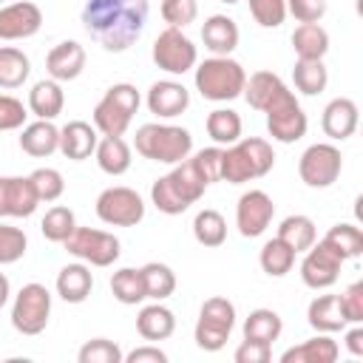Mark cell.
Wrapping results in <instances>:
<instances>
[{
  "label": "cell",
  "mask_w": 363,
  "mask_h": 363,
  "mask_svg": "<svg viewBox=\"0 0 363 363\" xmlns=\"http://www.w3.org/2000/svg\"><path fill=\"white\" fill-rule=\"evenodd\" d=\"M147 0H85L82 28L105 51H128L147 26Z\"/></svg>",
  "instance_id": "cell-1"
},
{
  "label": "cell",
  "mask_w": 363,
  "mask_h": 363,
  "mask_svg": "<svg viewBox=\"0 0 363 363\" xmlns=\"http://www.w3.org/2000/svg\"><path fill=\"white\" fill-rule=\"evenodd\" d=\"M207 179L199 173V167L193 164V159L187 156L184 162L173 164L170 173L159 176L150 184V201L156 204L159 213L164 216H182L190 204H196L204 190H207Z\"/></svg>",
  "instance_id": "cell-2"
},
{
  "label": "cell",
  "mask_w": 363,
  "mask_h": 363,
  "mask_svg": "<svg viewBox=\"0 0 363 363\" xmlns=\"http://www.w3.org/2000/svg\"><path fill=\"white\" fill-rule=\"evenodd\" d=\"M272 164H275V150L261 136L238 139L221 147V182L227 184H244L261 179L272 170Z\"/></svg>",
  "instance_id": "cell-3"
},
{
  "label": "cell",
  "mask_w": 363,
  "mask_h": 363,
  "mask_svg": "<svg viewBox=\"0 0 363 363\" xmlns=\"http://www.w3.org/2000/svg\"><path fill=\"white\" fill-rule=\"evenodd\" d=\"M133 147L142 159L159 164H179L193 153V136L187 128L164 125V122H145L136 128Z\"/></svg>",
  "instance_id": "cell-4"
},
{
  "label": "cell",
  "mask_w": 363,
  "mask_h": 363,
  "mask_svg": "<svg viewBox=\"0 0 363 363\" xmlns=\"http://www.w3.org/2000/svg\"><path fill=\"white\" fill-rule=\"evenodd\" d=\"M193 71H196L193 74L196 91L210 102H230L241 96L244 82H247L244 65L233 57H207Z\"/></svg>",
  "instance_id": "cell-5"
},
{
  "label": "cell",
  "mask_w": 363,
  "mask_h": 363,
  "mask_svg": "<svg viewBox=\"0 0 363 363\" xmlns=\"http://www.w3.org/2000/svg\"><path fill=\"white\" fill-rule=\"evenodd\" d=\"M139 91L130 82H116L111 85L102 99L94 105V128L102 136H125V130L130 128L133 113L139 111Z\"/></svg>",
  "instance_id": "cell-6"
},
{
  "label": "cell",
  "mask_w": 363,
  "mask_h": 363,
  "mask_svg": "<svg viewBox=\"0 0 363 363\" xmlns=\"http://www.w3.org/2000/svg\"><path fill=\"white\" fill-rule=\"evenodd\" d=\"M235 326V306L233 301L221 298V295H213L201 303V312H199V320H196V346L204 349V352H218L227 346L230 340V332Z\"/></svg>",
  "instance_id": "cell-7"
},
{
  "label": "cell",
  "mask_w": 363,
  "mask_h": 363,
  "mask_svg": "<svg viewBox=\"0 0 363 363\" xmlns=\"http://www.w3.org/2000/svg\"><path fill=\"white\" fill-rule=\"evenodd\" d=\"M51 318V292L43 284H26L11 303V326L20 335H40Z\"/></svg>",
  "instance_id": "cell-8"
},
{
  "label": "cell",
  "mask_w": 363,
  "mask_h": 363,
  "mask_svg": "<svg viewBox=\"0 0 363 363\" xmlns=\"http://www.w3.org/2000/svg\"><path fill=\"white\" fill-rule=\"evenodd\" d=\"M150 57H153L156 68H162L164 74H173V77L193 71L199 62V51L193 45V40L182 28H170V26L153 40Z\"/></svg>",
  "instance_id": "cell-9"
},
{
  "label": "cell",
  "mask_w": 363,
  "mask_h": 363,
  "mask_svg": "<svg viewBox=\"0 0 363 363\" xmlns=\"http://www.w3.org/2000/svg\"><path fill=\"white\" fill-rule=\"evenodd\" d=\"M74 258L85 261L88 267H111L122 255V244L113 233L94 230V227H77L68 241L62 244Z\"/></svg>",
  "instance_id": "cell-10"
},
{
  "label": "cell",
  "mask_w": 363,
  "mask_h": 363,
  "mask_svg": "<svg viewBox=\"0 0 363 363\" xmlns=\"http://www.w3.org/2000/svg\"><path fill=\"white\" fill-rule=\"evenodd\" d=\"M340 170H343V156L329 142L309 145L301 153V159H298V176H301V182L306 187H315V190L332 187L340 179Z\"/></svg>",
  "instance_id": "cell-11"
},
{
  "label": "cell",
  "mask_w": 363,
  "mask_h": 363,
  "mask_svg": "<svg viewBox=\"0 0 363 363\" xmlns=\"http://www.w3.org/2000/svg\"><path fill=\"white\" fill-rule=\"evenodd\" d=\"M96 216L111 227H136L145 218V201L130 187H105L96 196Z\"/></svg>",
  "instance_id": "cell-12"
},
{
  "label": "cell",
  "mask_w": 363,
  "mask_h": 363,
  "mask_svg": "<svg viewBox=\"0 0 363 363\" xmlns=\"http://www.w3.org/2000/svg\"><path fill=\"white\" fill-rule=\"evenodd\" d=\"M264 113H267V130H269V136H272L275 142L292 145V142H298V139L306 136L309 119H306V113H303V108H301V102L295 99L292 91H286V94H284L278 102H272Z\"/></svg>",
  "instance_id": "cell-13"
},
{
  "label": "cell",
  "mask_w": 363,
  "mask_h": 363,
  "mask_svg": "<svg viewBox=\"0 0 363 363\" xmlns=\"http://www.w3.org/2000/svg\"><path fill=\"white\" fill-rule=\"evenodd\" d=\"M340 267H343V255L326 244L323 238L315 241L301 261V281L309 289H329L337 278H340Z\"/></svg>",
  "instance_id": "cell-14"
},
{
  "label": "cell",
  "mask_w": 363,
  "mask_h": 363,
  "mask_svg": "<svg viewBox=\"0 0 363 363\" xmlns=\"http://www.w3.org/2000/svg\"><path fill=\"white\" fill-rule=\"evenodd\" d=\"M275 216V204L264 190H247L241 193L238 204H235V227L244 238H258L267 233V227L272 224Z\"/></svg>",
  "instance_id": "cell-15"
},
{
  "label": "cell",
  "mask_w": 363,
  "mask_h": 363,
  "mask_svg": "<svg viewBox=\"0 0 363 363\" xmlns=\"http://www.w3.org/2000/svg\"><path fill=\"white\" fill-rule=\"evenodd\" d=\"M43 26V11L31 0L3 3L0 6V40H26L34 37Z\"/></svg>",
  "instance_id": "cell-16"
},
{
  "label": "cell",
  "mask_w": 363,
  "mask_h": 363,
  "mask_svg": "<svg viewBox=\"0 0 363 363\" xmlns=\"http://www.w3.org/2000/svg\"><path fill=\"white\" fill-rule=\"evenodd\" d=\"M37 204L40 199L28 176H0V218H28Z\"/></svg>",
  "instance_id": "cell-17"
},
{
  "label": "cell",
  "mask_w": 363,
  "mask_h": 363,
  "mask_svg": "<svg viewBox=\"0 0 363 363\" xmlns=\"http://www.w3.org/2000/svg\"><path fill=\"white\" fill-rule=\"evenodd\" d=\"M147 111L159 119H173L190 108V91L176 79H159L147 88Z\"/></svg>",
  "instance_id": "cell-18"
},
{
  "label": "cell",
  "mask_w": 363,
  "mask_h": 363,
  "mask_svg": "<svg viewBox=\"0 0 363 363\" xmlns=\"http://www.w3.org/2000/svg\"><path fill=\"white\" fill-rule=\"evenodd\" d=\"M85 68V48L77 43V40H62L57 43L48 57H45V71L51 79L57 82H71L82 74Z\"/></svg>",
  "instance_id": "cell-19"
},
{
  "label": "cell",
  "mask_w": 363,
  "mask_h": 363,
  "mask_svg": "<svg viewBox=\"0 0 363 363\" xmlns=\"http://www.w3.org/2000/svg\"><path fill=\"white\" fill-rule=\"evenodd\" d=\"M238 26L227 14H210L201 26V43L213 57H230L238 45Z\"/></svg>",
  "instance_id": "cell-20"
},
{
  "label": "cell",
  "mask_w": 363,
  "mask_h": 363,
  "mask_svg": "<svg viewBox=\"0 0 363 363\" xmlns=\"http://www.w3.org/2000/svg\"><path fill=\"white\" fill-rule=\"evenodd\" d=\"M357 105L349 96H337L323 108L320 128L332 142H343L357 130Z\"/></svg>",
  "instance_id": "cell-21"
},
{
  "label": "cell",
  "mask_w": 363,
  "mask_h": 363,
  "mask_svg": "<svg viewBox=\"0 0 363 363\" xmlns=\"http://www.w3.org/2000/svg\"><path fill=\"white\" fill-rule=\"evenodd\" d=\"M99 130L91 125V122H82V119H74L68 125L60 128V153L71 162H82L88 159L94 150H96V136Z\"/></svg>",
  "instance_id": "cell-22"
},
{
  "label": "cell",
  "mask_w": 363,
  "mask_h": 363,
  "mask_svg": "<svg viewBox=\"0 0 363 363\" xmlns=\"http://www.w3.org/2000/svg\"><path fill=\"white\" fill-rule=\"evenodd\" d=\"M286 91H289V88L284 85V79H281L278 74H272V71H255V74L247 77L241 96L250 102V108H255V111L264 113V111H267L272 102H278Z\"/></svg>",
  "instance_id": "cell-23"
},
{
  "label": "cell",
  "mask_w": 363,
  "mask_h": 363,
  "mask_svg": "<svg viewBox=\"0 0 363 363\" xmlns=\"http://www.w3.org/2000/svg\"><path fill=\"white\" fill-rule=\"evenodd\" d=\"M306 323L315 332H323V335L346 329L349 320H346V315L340 309V295H318V298H312L309 306H306Z\"/></svg>",
  "instance_id": "cell-24"
},
{
  "label": "cell",
  "mask_w": 363,
  "mask_h": 363,
  "mask_svg": "<svg viewBox=\"0 0 363 363\" xmlns=\"http://www.w3.org/2000/svg\"><path fill=\"white\" fill-rule=\"evenodd\" d=\"M20 150L34 156V159H45L54 150H60V128L51 119H37L31 125H23L20 133Z\"/></svg>",
  "instance_id": "cell-25"
},
{
  "label": "cell",
  "mask_w": 363,
  "mask_h": 363,
  "mask_svg": "<svg viewBox=\"0 0 363 363\" xmlns=\"http://www.w3.org/2000/svg\"><path fill=\"white\" fill-rule=\"evenodd\" d=\"M136 332L147 343L167 340L176 332V315L162 301H153V303H147V306L139 309V315H136Z\"/></svg>",
  "instance_id": "cell-26"
},
{
  "label": "cell",
  "mask_w": 363,
  "mask_h": 363,
  "mask_svg": "<svg viewBox=\"0 0 363 363\" xmlns=\"http://www.w3.org/2000/svg\"><path fill=\"white\" fill-rule=\"evenodd\" d=\"M57 295L65 301V303H82L91 289H94V275H91V267L85 261L79 264H65L60 272H57Z\"/></svg>",
  "instance_id": "cell-27"
},
{
  "label": "cell",
  "mask_w": 363,
  "mask_h": 363,
  "mask_svg": "<svg viewBox=\"0 0 363 363\" xmlns=\"http://www.w3.org/2000/svg\"><path fill=\"white\" fill-rule=\"evenodd\" d=\"M340 354V346L337 340H332L329 335L318 332L315 337L298 343V346H289L284 354H281V363H335Z\"/></svg>",
  "instance_id": "cell-28"
},
{
  "label": "cell",
  "mask_w": 363,
  "mask_h": 363,
  "mask_svg": "<svg viewBox=\"0 0 363 363\" xmlns=\"http://www.w3.org/2000/svg\"><path fill=\"white\" fill-rule=\"evenodd\" d=\"M65 108V94H62V85L57 79H40L31 85L28 91V111L37 116V119H57Z\"/></svg>",
  "instance_id": "cell-29"
},
{
  "label": "cell",
  "mask_w": 363,
  "mask_h": 363,
  "mask_svg": "<svg viewBox=\"0 0 363 363\" xmlns=\"http://www.w3.org/2000/svg\"><path fill=\"white\" fill-rule=\"evenodd\" d=\"M292 51L298 60H323L329 51V31L320 23H301L292 31Z\"/></svg>",
  "instance_id": "cell-30"
},
{
  "label": "cell",
  "mask_w": 363,
  "mask_h": 363,
  "mask_svg": "<svg viewBox=\"0 0 363 363\" xmlns=\"http://www.w3.org/2000/svg\"><path fill=\"white\" fill-rule=\"evenodd\" d=\"M94 156H96L99 170L108 176H122L130 167V145L122 136H102L96 142Z\"/></svg>",
  "instance_id": "cell-31"
},
{
  "label": "cell",
  "mask_w": 363,
  "mask_h": 363,
  "mask_svg": "<svg viewBox=\"0 0 363 363\" xmlns=\"http://www.w3.org/2000/svg\"><path fill=\"white\" fill-rule=\"evenodd\" d=\"M284 332V320L275 309H252L244 320V340H255V343H267L272 346Z\"/></svg>",
  "instance_id": "cell-32"
},
{
  "label": "cell",
  "mask_w": 363,
  "mask_h": 363,
  "mask_svg": "<svg viewBox=\"0 0 363 363\" xmlns=\"http://www.w3.org/2000/svg\"><path fill=\"white\" fill-rule=\"evenodd\" d=\"M204 128H207V136L216 142V145H233L241 139V130H244V122L241 116L233 111V108H216L207 113L204 119Z\"/></svg>",
  "instance_id": "cell-33"
},
{
  "label": "cell",
  "mask_w": 363,
  "mask_h": 363,
  "mask_svg": "<svg viewBox=\"0 0 363 363\" xmlns=\"http://www.w3.org/2000/svg\"><path fill=\"white\" fill-rule=\"evenodd\" d=\"M284 244H289L295 252H306L315 241H318V230H315V221L309 216H286L281 224H278V233H275Z\"/></svg>",
  "instance_id": "cell-34"
},
{
  "label": "cell",
  "mask_w": 363,
  "mask_h": 363,
  "mask_svg": "<svg viewBox=\"0 0 363 363\" xmlns=\"http://www.w3.org/2000/svg\"><path fill=\"white\" fill-rule=\"evenodd\" d=\"M295 255H298V252L275 235V238H269V241L261 247V252H258V264H261V269H264L269 278H284L286 272H292V267H295Z\"/></svg>",
  "instance_id": "cell-35"
},
{
  "label": "cell",
  "mask_w": 363,
  "mask_h": 363,
  "mask_svg": "<svg viewBox=\"0 0 363 363\" xmlns=\"http://www.w3.org/2000/svg\"><path fill=\"white\" fill-rule=\"evenodd\" d=\"M28 74H31V60L14 45H0V88L14 91L28 79Z\"/></svg>",
  "instance_id": "cell-36"
},
{
  "label": "cell",
  "mask_w": 363,
  "mask_h": 363,
  "mask_svg": "<svg viewBox=\"0 0 363 363\" xmlns=\"http://www.w3.org/2000/svg\"><path fill=\"white\" fill-rule=\"evenodd\" d=\"M292 82L303 96H318L329 85V71H326L323 60H295Z\"/></svg>",
  "instance_id": "cell-37"
},
{
  "label": "cell",
  "mask_w": 363,
  "mask_h": 363,
  "mask_svg": "<svg viewBox=\"0 0 363 363\" xmlns=\"http://www.w3.org/2000/svg\"><path fill=\"white\" fill-rule=\"evenodd\" d=\"M111 292L119 303L125 306H136L142 303L147 295H145V281H142V269H133V267H122L111 275Z\"/></svg>",
  "instance_id": "cell-38"
},
{
  "label": "cell",
  "mask_w": 363,
  "mask_h": 363,
  "mask_svg": "<svg viewBox=\"0 0 363 363\" xmlns=\"http://www.w3.org/2000/svg\"><path fill=\"white\" fill-rule=\"evenodd\" d=\"M193 235L201 247H221L227 241V221L218 210H199L193 218Z\"/></svg>",
  "instance_id": "cell-39"
},
{
  "label": "cell",
  "mask_w": 363,
  "mask_h": 363,
  "mask_svg": "<svg viewBox=\"0 0 363 363\" xmlns=\"http://www.w3.org/2000/svg\"><path fill=\"white\" fill-rule=\"evenodd\" d=\"M142 269V281H145V295L150 301H164L176 292V272L167 267V264H159V261H150Z\"/></svg>",
  "instance_id": "cell-40"
},
{
  "label": "cell",
  "mask_w": 363,
  "mask_h": 363,
  "mask_svg": "<svg viewBox=\"0 0 363 363\" xmlns=\"http://www.w3.org/2000/svg\"><path fill=\"white\" fill-rule=\"evenodd\" d=\"M74 230H77L74 210L71 207H62V204H54L51 210H45V216L40 221V233L48 241H54V244H65Z\"/></svg>",
  "instance_id": "cell-41"
},
{
  "label": "cell",
  "mask_w": 363,
  "mask_h": 363,
  "mask_svg": "<svg viewBox=\"0 0 363 363\" xmlns=\"http://www.w3.org/2000/svg\"><path fill=\"white\" fill-rule=\"evenodd\" d=\"M323 241L332 244V247L343 255V261L357 258V255L363 252V233H360V227H354V224H349V221H340V224L329 227V233L323 235Z\"/></svg>",
  "instance_id": "cell-42"
},
{
  "label": "cell",
  "mask_w": 363,
  "mask_h": 363,
  "mask_svg": "<svg viewBox=\"0 0 363 363\" xmlns=\"http://www.w3.org/2000/svg\"><path fill=\"white\" fill-rule=\"evenodd\" d=\"M28 179H31V187L40 201H57L65 193V182L57 167H37Z\"/></svg>",
  "instance_id": "cell-43"
},
{
  "label": "cell",
  "mask_w": 363,
  "mask_h": 363,
  "mask_svg": "<svg viewBox=\"0 0 363 363\" xmlns=\"http://www.w3.org/2000/svg\"><path fill=\"white\" fill-rule=\"evenodd\" d=\"M122 349L108 337H94L77 352L79 363H122Z\"/></svg>",
  "instance_id": "cell-44"
},
{
  "label": "cell",
  "mask_w": 363,
  "mask_h": 363,
  "mask_svg": "<svg viewBox=\"0 0 363 363\" xmlns=\"http://www.w3.org/2000/svg\"><path fill=\"white\" fill-rule=\"evenodd\" d=\"M26 247H28L26 233L20 227H11V224L0 221V267L20 261L26 255Z\"/></svg>",
  "instance_id": "cell-45"
},
{
  "label": "cell",
  "mask_w": 363,
  "mask_h": 363,
  "mask_svg": "<svg viewBox=\"0 0 363 363\" xmlns=\"http://www.w3.org/2000/svg\"><path fill=\"white\" fill-rule=\"evenodd\" d=\"M250 14L261 28H278L286 20V0H247Z\"/></svg>",
  "instance_id": "cell-46"
},
{
  "label": "cell",
  "mask_w": 363,
  "mask_h": 363,
  "mask_svg": "<svg viewBox=\"0 0 363 363\" xmlns=\"http://www.w3.org/2000/svg\"><path fill=\"white\" fill-rule=\"evenodd\" d=\"M159 3H162V20L170 28H184L199 14V3L196 0H159Z\"/></svg>",
  "instance_id": "cell-47"
},
{
  "label": "cell",
  "mask_w": 363,
  "mask_h": 363,
  "mask_svg": "<svg viewBox=\"0 0 363 363\" xmlns=\"http://www.w3.org/2000/svg\"><path fill=\"white\" fill-rule=\"evenodd\" d=\"M26 105L17 99V96H9V94H0V133L3 130H17L26 125Z\"/></svg>",
  "instance_id": "cell-48"
},
{
  "label": "cell",
  "mask_w": 363,
  "mask_h": 363,
  "mask_svg": "<svg viewBox=\"0 0 363 363\" xmlns=\"http://www.w3.org/2000/svg\"><path fill=\"white\" fill-rule=\"evenodd\" d=\"M190 159H193V164L199 167V173L207 179V184L221 182V147H218V145H216V147H204V150L193 153Z\"/></svg>",
  "instance_id": "cell-49"
},
{
  "label": "cell",
  "mask_w": 363,
  "mask_h": 363,
  "mask_svg": "<svg viewBox=\"0 0 363 363\" xmlns=\"http://www.w3.org/2000/svg\"><path fill=\"white\" fill-rule=\"evenodd\" d=\"M326 9V0H286V14H292L298 23H320Z\"/></svg>",
  "instance_id": "cell-50"
},
{
  "label": "cell",
  "mask_w": 363,
  "mask_h": 363,
  "mask_svg": "<svg viewBox=\"0 0 363 363\" xmlns=\"http://www.w3.org/2000/svg\"><path fill=\"white\" fill-rule=\"evenodd\" d=\"M340 309L349 323H363V281H354L340 292Z\"/></svg>",
  "instance_id": "cell-51"
},
{
  "label": "cell",
  "mask_w": 363,
  "mask_h": 363,
  "mask_svg": "<svg viewBox=\"0 0 363 363\" xmlns=\"http://www.w3.org/2000/svg\"><path fill=\"white\" fill-rule=\"evenodd\" d=\"M235 363H269L272 360V346L267 343H255V340H241V346L235 349Z\"/></svg>",
  "instance_id": "cell-52"
},
{
  "label": "cell",
  "mask_w": 363,
  "mask_h": 363,
  "mask_svg": "<svg viewBox=\"0 0 363 363\" xmlns=\"http://www.w3.org/2000/svg\"><path fill=\"white\" fill-rule=\"evenodd\" d=\"M122 363H167V354L159 346L145 343V346H136L133 352H128L122 357Z\"/></svg>",
  "instance_id": "cell-53"
},
{
  "label": "cell",
  "mask_w": 363,
  "mask_h": 363,
  "mask_svg": "<svg viewBox=\"0 0 363 363\" xmlns=\"http://www.w3.org/2000/svg\"><path fill=\"white\" fill-rule=\"evenodd\" d=\"M343 343H346V349H349L354 357H360V354H363V326H360V323H354V326L346 332Z\"/></svg>",
  "instance_id": "cell-54"
},
{
  "label": "cell",
  "mask_w": 363,
  "mask_h": 363,
  "mask_svg": "<svg viewBox=\"0 0 363 363\" xmlns=\"http://www.w3.org/2000/svg\"><path fill=\"white\" fill-rule=\"evenodd\" d=\"M9 295H11V284H9V278L0 272V309L9 303Z\"/></svg>",
  "instance_id": "cell-55"
},
{
  "label": "cell",
  "mask_w": 363,
  "mask_h": 363,
  "mask_svg": "<svg viewBox=\"0 0 363 363\" xmlns=\"http://www.w3.org/2000/svg\"><path fill=\"white\" fill-rule=\"evenodd\" d=\"M218 3H227V6H233V3H238V0H218Z\"/></svg>",
  "instance_id": "cell-56"
},
{
  "label": "cell",
  "mask_w": 363,
  "mask_h": 363,
  "mask_svg": "<svg viewBox=\"0 0 363 363\" xmlns=\"http://www.w3.org/2000/svg\"><path fill=\"white\" fill-rule=\"evenodd\" d=\"M3 3H6V0H0V6H3Z\"/></svg>",
  "instance_id": "cell-57"
}]
</instances>
